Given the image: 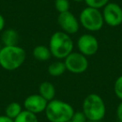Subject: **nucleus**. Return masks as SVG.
Returning <instances> with one entry per match:
<instances>
[{
  "label": "nucleus",
  "instance_id": "obj_1",
  "mask_svg": "<svg viewBox=\"0 0 122 122\" xmlns=\"http://www.w3.org/2000/svg\"><path fill=\"white\" fill-rule=\"evenodd\" d=\"M26 59V52L22 47L3 46L0 50V66L8 71H13L23 65Z\"/></svg>",
  "mask_w": 122,
  "mask_h": 122
},
{
  "label": "nucleus",
  "instance_id": "obj_2",
  "mask_svg": "<svg viewBox=\"0 0 122 122\" xmlns=\"http://www.w3.org/2000/svg\"><path fill=\"white\" fill-rule=\"evenodd\" d=\"M49 48L53 57L61 60L73 52L74 42L70 35L63 31H57L51 35Z\"/></svg>",
  "mask_w": 122,
  "mask_h": 122
},
{
  "label": "nucleus",
  "instance_id": "obj_3",
  "mask_svg": "<svg viewBox=\"0 0 122 122\" xmlns=\"http://www.w3.org/2000/svg\"><path fill=\"white\" fill-rule=\"evenodd\" d=\"M44 113L49 122H68L75 113V110L67 102L54 99L48 102Z\"/></svg>",
  "mask_w": 122,
  "mask_h": 122
},
{
  "label": "nucleus",
  "instance_id": "obj_4",
  "mask_svg": "<svg viewBox=\"0 0 122 122\" xmlns=\"http://www.w3.org/2000/svg\"><path fill=\"white\" fill-rule=\"evenodd\" d=\"M82 111L88 120L100 122L104 119L106 113L105 101L98 94H90L84 100Z\"/></svg>",
  "mask_w": 122,
  "mask_h": 122
},
{
  "label": "nucleus",
  "instance_id": "obj_5",
  "mask_svg": "<svg viewBox=\"0 0 122 122\" xmlns=\"http://www.w3.org/2000/svg\"><path fill=\"white\" fill-rule=\"evenodd\" d=\"M79 21L82 27L90 32H97L103 28V15L100 9L86 7L80 12Z\"/></svg>",
  "mask_w": 122,
  "mask_h": 122
},
{
  "label": "nucleus",
  "instance_id": "obj_6",
  "mask_svg": "<svg viewBox=\"0 0 122 122\" xmlns=\"http://www.w3.org/2000/svg\"><path fill=\"white\" fill-rule=\"evenodd\" d=\"M66 70L73 74H82L89 68V61L85 55L80 52H72L65 59Z\"/></svg>",
  "mask_w": 122,
  "mask_h": 122
},
{
  "label": "nucleus",
  "instance_id": "obj_7",
  "mask_svg": "<svg viewBox=\"0 0 122 122\" xmlns=\"http://www.w3.org/2000/svg\"><path fill=\"white\" fill-rule=\"evenodd\" d=\"M102 9L105 24L110 27H117L122 24V8L118 4L110 2Z\"/></svg>",
  "mask_w": 122,
  "mask_h": 122
},
{
  "label": "nucleus",
  "instance_id": "obj_8",
  "mask_svg": "<svg viewBox=\"0 0 122 122\" xmlns=\"http://www.w3.org/2000/svg\"><path fill=\"white\" fill-rule=\"evenodd\" d=\"M57 21L61 31H63L69 35L76 34L80 29V21L70 11L59 14Z\"/></svg>",
  "mask_w": 122,
  "mask_h": 122
},
{
  "label": "nucleus",
  "instance_id": "obj_9",
  "mask_svg": "<svg viewBox=\"0 0 122 122\" xmlns=\"http://www.w3.org/2000/svg\"><path fill=\"white\" fill-rule=\"evenodd\" d=\"M77 48L79 52L86 57L93 56L99 49L98 39L93 34H84L77 40Z\"/></svg>",
  "mask_w": 122,
  "mask_h": 122
},
{
  "label": "nucleus",
  "instance_id": "obj_10",
  "mask_svg": "<svg viewBox=\"0 0 122 122\" xmlns=\"http://www.w3.org/2000/svg\"><path fill=\"white\" fill-rule=\"evenodd\" d=\"M47 105L48 101L44 100L39 94H34L29 95L24 100L23 106L24 110L37 115L45 111Z\"/></svg>",
  "mask_w": 122,
  "mask_h": 122
},
{
  "label": "nucleus",
  "instance_id": "obj_11",
  "mask_svg": "<svg viewBox=\"0 0 122 122\" xmlns=\"http://www.w3.org/2000/svg\"><path fill=\"white\" fill-rule=\"evenodd\" d=\"M19 40V34L14 29H4L1 33V41L4 46H15L18 45Z\"/></svg>",
  "mask_w": 122,
  "mask_h": 122
},
{
  "label": "nucleus",
  "instance_id": "obj_12",
  "mask_svg": "<svg viewBox=\"0 0 122 122\" xmlns=\"http://www.w3.org/2000/svg\"><path fill=\"white\" fill-rule=\"evenodd\" d=\"M39 94L48 102L55 99L56 90L54 85L51 82L44 81L39 86Z\"/></svg>",
  "mask_w": 122,
  "mask_h": 122
},
{
  "label": "nucleus",
  "instance_id": "obj_13",
  "mask_svg": "<svg viewBox=\"0 0 122 122\" xmlns=\"http://www.w3.org/2000/svg\"><path fill=\"white\" fill-rule=\"evenodd\" d=\"M32 54L35 59L38 61H41V62H44L47 61L52 57L50 49H49V46L46 45H37L33 49Z\"/></svg>",
  "mask_w": 122,
  "mask_h": 122
},
{
  "label": "nucleus",
  "instance_id": "obj_14",
  "mask_svg": "<svg viewBox=\"0 0 122 122\" xmlns=\"http://www.w3.org/2000/svg\"><path fill=\"white\" fill-rule=\"evenodd\" d=\"M65 71H66V67L65 62L59 59L51 63L48 67V73L52 77H59L63 75Z\"/></svg>",
  "mask_w": 122,
  "mask_h": 122
},
{
  "label": "nucleus",
  "instance_id": "obj_15",
  "mask_svg": "<svg viewBox=\"0 0 122 122\" xmlns=\"http://www.w3.org/2000/svg\"><path fill=\"white\" fill-rule=\"evenodd\" d=\"M23 111V106L19 103V102H11L6 106L4 115L9 116V118L14 119Z\"/></svg>",
  "mask_w": 122,
  "mask_h": 122
},
{
  "label": "nucleus",
  "instance_id": "obj_16",
  "mask_svg": "<svg viewBox=\"0 0 122 122\" xmlns=\"http://www.w3.org/2000/svg\"><path fill=\"white\" fill-rule=\"evenodd\" d=\"M14 122H39V120L37 115L23 110V111L14 119Z\"/></svg>",
  "mask_w": 122,
  "mask_h": 122
},
{
  "label": "nucleus",
  "instance_id": "obj_17",
  "mask_svg": "<svg viewBox=\"0 0 122 122\" xmlns=\"http://www.w3.org/2000/svg\"><path fill=\"white\" fill-rule=\"evenodd\" d=\"M70 0H55L54 1V8L59 12V14L70 11Z\"/></svg>",
  "mask_w": 122,
  "mask_h": 122
},
{
  "label": "nucleus",
  "instance_id": "obj_18",
  "mask_svg": "<svg viewBox=\"0 0 122 122\" xmlns=\"http://www.w3.org/2000/svg\"><path fill=\"white\" fill-rule=\"evenodd\" d=\"M84 2L87 5V7L94 8V9H101L110 3V0H85Z\"/></svg>",
  "mask_w": 122,
  "mask_h": 122
},
{
  "label": "nucleus",
  "instance_id": "obj_19",
  "mask_svg": "<svg viewBox=\"0 0 122 122\" xmlns=\"http://www.w3.org/2000/svg\"><path fill=\"white\" fill-rule=\"evenodd\" d=\"M114 92L117 98L122 101V75L119 76L115 80V84H114Z\"/></svg>",
  "mask_w": 122,
  "mask_h": 122
},
{
  "label": "nucleus",
  "instance_id": "obj_20",
  "mask_svg": "<svg viewBox=\"0 0 122 122\" xmlns=\"http://www.w3.org/2000/svg\"><path fill=\"white\" fill-rule=\"evenodd\" d=\"M87 120H88L83 111H75L70 119L71 122H86Z\"/></svg>",
  "mask_w": 122,
  "mask_h": 122
},
{
  "label": "nucleus",
  "instance_id": "obj_21",
  "mask_svg": "<svg viewBox=\"0 0 122 122\" xmlns=\"http://www.w3.org/2000/svg\"><path fill=\"white\" fill-rule=\"evenodd\" d=\"M116 116L119 122H122V101L120 102L116 109Z\"/></svg>",
  "mask_w": 122,
  "mask_h": 122
},
{
  "label": "nucleus",
  "instance_id": "obj_22",
  "mask_svg": "<svg viewBox=\"0 0 122 122\" xmlns=\"http://www.w3.org/2000/svg\"><path fill=\"white\" fill-rule=\"evenodd\" d=\"M0 122H14V120L9 118L5 115H0Z\"/></svg>",
  "mask_w": 122,
  "mask_h": 122
},
{
  "label": "nucleus",
  "instance_id": "obj_23",
  "mask_svg": "<svg viewBox=\"0 0 122 122\" xmlns=\"http://www.w3.org/2000/svg\"><path fill=\"white\" fill-rule=\"evenodd\" d=\"M4 27H5V19L4 16L0 14V33H2V31L4 29Z\"/></svg>",
  "mask_w": 122,
  "mask_h": 122
},
{
  "label": "nucleus",
  "instance_id": "obj_24",
  "mask_svg": "<svg viewBox=\"0 0 122 122\" xmlns=\"http://www.w3.org/2000/svg\"><path fill=\"white\" fill-rule=\"evenodd\" d=\"M72 1H75V2H77V3H80V2L85 1V0H72Z\"/></svg>",
  "mask_w": 122,
  "mask_h": 122
},
{
  "label": "nucleus",
  "instance_id": "obj_25",
  "mask_svg": "<svg viewBox=\"0 0 122 122\" xmlns=\"http://www.w3.org/2000/svg\"><path fill=\"white\" fill-rule=\"evenodd\" d=\"M86 122H95V121H91V120H87Z\"/></svg>",
  "mask_w": 122,
  "mask_h": 122
},
{
  "label": "nucleus",
  "instance_id": "obj_26",
  "mask_svg": "<svg viewBox=\"0 0 122 122\" xmlns=\"http://www.w3.org/2000/svg\"><path fill=\"white\" fill-rule=\"evenodd\" d=\"M0 50H1V47H0Z\"/></svg>",
  "mask_w": 122,
  "mask_h": 122
},
{
  "label": "nucleus",
  "instance_id": "obj_27",
  "mask_svg": "<svg viewBox=\"0 0 122 122\" xmlns=\"http://www.w3.org/2000/svg\"><path fill=\"white\" fill-rule=\"evenodd\" d=\"M68 122H71V121H70H70H68Z\"/></svg>",
  "mask_w": 122,
  "mask_h": 122
}]
</instances>
